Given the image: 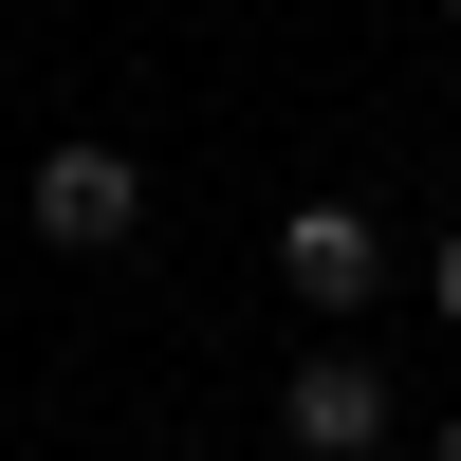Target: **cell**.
Instances as JSON below:
<instances>
[{"label": "cell", "instance_id": "277c9868", "mask_svg": "<svg viewBox=\"0 0 461 461\" xmlns=\"http://www.w3.org/2000/svg\"><path fill=\"white\" fill-rule=\"evenodd\" d=\"M425 314L461 332V221H443V240H425Z\"/></svg>", "mask_w": 461, "mask_h": 461}, {"label": "cell", "instance_id": "6da1fadb", "mask_svg": "<svg viewBox=\"0 0 461 461\" xmlns=\"http://www.w3.org/2000/svg\"><path fill=\"white\" fill-rule=\"evenodd\" d=\"M277 443H295V461H388V443H406L388 351H369V332H314V351L277 369Z\"/></svg>", "mask_w": 461, "mask_h": 461}, {"label": "cell", "instance_id": "5b68a950", "mask_svg": "<svg viewBox=\"0 0 461 461\" xmlns=\"http://www.w3.org/2000/svg\"><path fill=\"white\" fill-rule=\"evenodd\" d=\"M425 461H461V406H443V425H425Z\"/></svg>", "mask_w": 461, "mask_h": 461}, {"label": "cell", "instance_id": "8992f818", "mask_svg": "<svg viewBox=\"0 0 461 461\" xmlns=\"http://www.w3.org/2000/svg\"><path fill=\"white\" fill-rule=\"evenodd\" d=\"M443 37H461V0H443Z\"/></svg>", "mask_w": 461, "mask_h": 461}, {"label": "cell", "instance_id": "7a4b0ae2", "mask_svg": "<svg viewBox=\"0 0 461 461\" xmlns=\"http://www.w3.org/2000/svg\"><path fill=\"white\" fill-rule=\"evenodd\" d=\"M277 295H295L314 332H351L369 295H388V221H369L351 185H295V203H277Z\"/></svg>", "mask_w": 461, "mask_h": 461}, {"label": "cell", "instance_id": "3957f363", "mask_svg": "<svg viewBox=\"0 0 461 461\" xmlns=\"http://www.w3.org/2000/svg\"><path fill=\"white\" fill-rule=\"evenodd\" d=\"M19 221H37L56 258H130V240H148V167H130L111 130H74V148H37V185H19Z\"/></svg>", "mask_w": 461, "mask_h": 461}]
</instances>
